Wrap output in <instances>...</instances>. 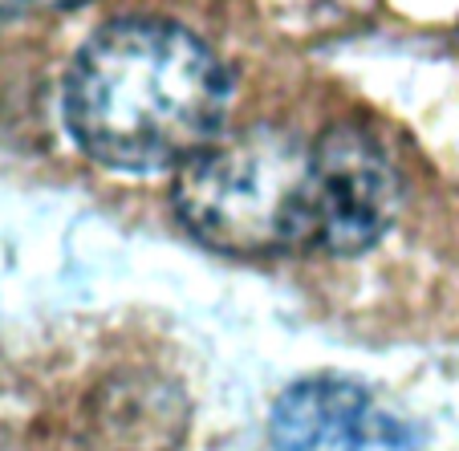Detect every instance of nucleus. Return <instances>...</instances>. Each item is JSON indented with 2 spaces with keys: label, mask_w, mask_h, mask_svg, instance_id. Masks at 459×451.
<instances>
[{
  "label": "nucleus",
  "mask_w": 459,
  "mask_h": 451,
  "mask_svg": "<svg viewBox=\"0 0 459 451\" xmlns=\"http://www.w3.org/2000/svg\"><path fill=\"white\" fill-rule=\"evenodd\" d=\"M313 143L277 126L220 134L179 167L175 208L191 236L232 256H273L309 240Z\"/></svg>",
  "instance_id": "nucleus-2"
},
{
  "label": "nucleus",
  "mask_w": 459,
  "mask_h": 451,
  "mask_svg": "<svg viewBox=\"0 0 459 451\" xmlns=\"http://www.w3.org/2000/svg\"><path fill=\"white\" fill-rule=\"evenodd\" d=\"M232 78L224 61L175 21L102 25L65 74V126L114 171L183 167L224 134Z\"/></svg>",
  "instance_id": "nucleus-1"
},
{
  "label": "nucleus",
  "mask_w": 459,
  "mask_h": 451,
  "mask_svg": "<svg viewBox=\"0 0 459 451\" xmlns=\"http://www.w3.org/2000/svg\"><path fill=\"white\" fill-rule=\"evenodd\" d=\"M273 451H419L407 419L346 378H301L269 415Z\"/></svg>",
  "instance_id": "nucleus-4"
},
{
  "label": "nucleus",
  "mask_w": 459,
  "mask_h": 451,
  "mask_svg": "<svg viewBox=\"0 0 459 451\" xmlns=\"http://www.w3.org/2000/svg\"><path fill=\"white\" fill-rule=\"evenodd\" d=\"M399 216V171L362 126H330L313 143L309 240L305 248L354 256L382 240Z\"/></svg>",
  "instance_id": "nucleus-3"
},
{
  "label": "nucleus",
  "mask_w": 459,
  "mask_h": 451,
  "mask_svg": "<svg viewBox=\"0 0 459 451\" xmlns=\"http://www.w3.org/2000/svg\"><path fill=\"white\" fill-rule=\"evenodd\" d=\"M82 0H0V21L4 17H21V13H45V9H70Z\"/></svg>",
  "instance_id": "nucleus-5"
}]
</instances>
